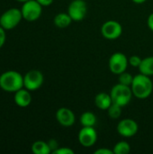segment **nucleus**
<instances>
[{"mask_svg": "<svg viewBox=\"0 0 153 154\" xmlns=\"http://www.w3.org/2000/svg\"><path fill=\"white\" fill-rule=\"evenodd\" d=\"M94 154H114V152L108 148H99L94 152Z\"/></svg>", "mask_w": 153, "mask_h": 154, "instance_id": "nucleus-26", "label": "nucleus"}, {"mask_svg": "<svg viewBox=\"0 0 153 154\" xmlns=\"http://www.w3.org/2000/svg\"><path fill=\"white\" fill-rule=\"evenodd\" d=\"M78 139L83 147H92L97 141V133L94 127L83 126L78 133Z\"/></svg>", "mask_w": 153, "mask_h": 154, "instance_id": "nucleus-11", "label": "nucleus"}, {"mask_svg": "<svg viewBox=\"0 0 153 154\" xmlns=\"http://www.w3.org/2000/svg\"><path fill=\"white\" fill-rule=\"evenodd\" d=\"M122 108H123L122 106L113 103L106 110L108 116L113 120H116V119L120 118V116H122Z\"/></svg>", "mask_w": 153, "mask_h": 154, "instance_id": "nucleus-20", "label": "nucleus"}, {"mask_svg": "<svg viewBox=\"0 0 153 154\" xmlns=\"http://www.w3.org/2000/svg\"><path fill=\"white\" fill-rule=\"evenodd\" d=\"M72 19L69 16V14L68 13H60L57 14L53 19V23L55 24L56 27L58 28H67L70 25V23H72Z\"/></svg>", "mask_w": 153, "mask_h": 154, "instance_id": "nucleus-15", "label": "nucleus"}, {"mask_svg": "<svg viewBox=\"0 0 153 154\" xmlns=\"http://www.w3.org/2000/svg\"><path fill=\"white\" fill-rule=\"evenodd\" d=\"M23 19L28 22L38 20L42 14V5L36 0H28L24 2L21 7Z\"/></svg>", "mask_w": 153, "mask_h": 154, "instance_id": "nucleus-5", "label": "nucleus"}, {"mask_svg": "<svg viewBox=\"0 0 153 154\" xmlns=\"http://www.w3.org/2000/svg\"><path fill=\"white\" fill-rule=\"evenodd\" d=\"M57 122L63 127H71L76 122V116L73 111L68 107H60L55 115Z\"/></svg>", "mask_w": 153, "mask_h": 154, "instance_id": "nucleus-12", "label": "nucleus"}, {"mask_svg": "<svg viewBox=\"0 0 153 154\" xmlns=\"http://www.w3.org/2000/svg\"><path fill=\"white\" fill-rule=\"evenodd\" d=\"M16 1L21 2V3H24V2H26V1H28V0H16Z\"/></svg>", "mask_w": 153, "mask_h": 154, "instance_id": "nucleus-30", "label": "nucleus"}, {"mask_svg": "<svg viewBox=\"0 0 153 154\" xmlns=\"http://www.w3.org/2000/svg\"><path fill=\"white\" fill-rule=\"evenodd\" d=\"M68 14L74 22L82 21L87 14V5L84 0H72L68 7Z\"/></svg>", "mask_w": 153, "mask_h": 154, "instance_id": "nucleus-9", "label": "nucleus"}, {"mask_svg": "<svg viewBox=\"0 0 153 154\" xmlns=\"http://www.w3.org/2000/svg\"><path fill=\"white\" fill-rule=\"evenodd\" d=\"M129 65L128 58L123 52L117 51L111 55L108 61V67L112 73L115 75H119L124 71H126L127 67Z\"/></svg>", "mask_w": 153, "mask_h": 154, "instance_id": "nucleus-6", "label": "nucleus"}, {"mask_svg": "<svg viewBox=\"0 0 153 154\" xmlns=\"http://www.w3.org/2000/svg\"><path fill=\"white\" fill-rule=\"evenodd\" d=\"M140 73L146 76H153V56L146 57L142 60V63L139 67Z\"/></svg>", "mask_w": 153, "mask_h": 154, "instance_id": "nucleus-16", "label": "nucleus"}, {"mask_svg": "<svg viewBox=\"0 0 153 154\" xmlns=\"http://www.w3.org/2000/svg\"><path fill=\"white\" fill-rule=\"evenodd\" d=\"M53 154H74L75 152L69 148V147H59L57 150H55L53 152Z\"/></svg>", "mask_w": 153, "mask_h": 154, "instance_id": "nucleus-23", "label": "nucleus"}, {"mask_svg": "<svg viewBox=\"0 0 153 154\" xmlns=\"http://www.w3.org/2000/svg\"><path fill=\"white\" fill-rule=\"evenodd\" d=\"M79 121H80V124L82 126L94 127L97 122V118L94 113H92L90 111H87L81 115Z\"/></svg>", "mask_w": 153, "mask_h": 154, "instance_id": "nucleus-17", "label": "nucleus"}, {"mask_svg": "<svg viewBox=\"0 0 153 154\" xmlns=\"http://www.w3.org/2000/svg\"><path fill=\"white\" fill-rule=\"evenodd\" d=\"M44 82L43 74L37 69L29 70L23 76V88L29 91H35L39 89Z\"/></svg>", "mask_w": 153, "mask_h": 154, "instance_id": "nucleus-7", "label": "nucleus"}, {"mask_svg": "<svg viewBox=\"0 0 153 154\" xmlns=\"http://www.w3.org/2000/svg\"><path fill=\"white\" fill-rule=\"evenodd\" d=\"M31 150L34 154H50L51 150L48 143L43 141H36L32 144Z\"/></svg>", "mask_w": 153, "mask_h": 154, "instance_id": "nucleus-18", "label": "nucleus"}, {"mask_svg": "<svg viewBox=\"0 0 153 154\" xmlns=\"http://www.w3.org/2000/svg\"><path fill=\"white\" fill-rule=\"evenodd\" d=\"M101 33L106 40L114 41L118 39L123 33V26L121 23L115 20L105 22L101 27Z\"/></svg>", "mask_w": 153, "mask_h": 154, "instance_id": "nucleus-8", "label": "nucleus"}, {"mask_svg": "<svg viewBox=\"0 0 153 154\" xmlns=\"http://www.w3.org/2000/svg\"><path fill=\"white\" fill-rule=\"evenodd\" d=\"M5 40H6V33H5V30L0 26V49L5 45Z\"/></svg>", "mask_w": 153, "mask_h": 154, "instance_id": "nucleus-24", "label": "nucleus"}, {"mask_svg": "<svg viewBox=\"0 0 153 154\" xmlns=\"http://www.w3.org/2000/svg\"><path fill=\"white\" fill-rule=\"evenodd\" d=\"M133 78L132 76V74L124 71L121 74H119V78H118V81L119 83L123 84V85H125V86H129L131 87L132 86V83L133 81Z\"/></svg>", "mask_w": 153, "mask_h": 154, "instance_id": "nucleus-21", "label": "nucleus"}, {"mask_svg": "<svg viewBox=\"0 0 153 154\" xmlns=\"http://www.w3.org/2000/svg\"><path fill=\"white\" fill-rule=\"evenodd\" d=\"M133 96L138 99L148 98L153 91V83L151 77L144 74L135 75L131 86Z\"/></svg>", "mask_w": 153, "mask_h": 154, "instance_id": "nucleus-2", "label": "nucleus"}, {"mask_svg": "<svg viewBox=\"0 0 153 154\" xmlns=\"http://www.w3.org/2000/svg\"><path fill=\"white\" fill-rule=\"evenodd\" d=\"M23 15L21 9L12 7L5 11L0 16V26L5 31L15 28L22 21Z\"/></svg>", "mask_w": 153, "mask_h": 154, "instance_id": "nucleus-4", "label": "nucleus"}, {"mask_svg": "<svg viewBox=\"0 0 153 154\" xmlns=\"http://www.w3.org/2000/svg\"><path fill=\"white\" fill-rule=\"evenodd\" d=\"M142 60L139 56L137 55H133L131 56L129 59H128V61H129V65H131L132 67L133 68H139L141 63H142Z\"/></svg>", "mask_w": 153, "mask_h": 154, "instance_id": "nucleus-22", "label": "nucleus"}, {"mask_svg": "<svg viewBox=\"0 0 153 154\" xmlns=\"http://www.w3.org/2000/svg\"><path fill=\"white\" fill-rule=\"evenodd\" d=\"M39 4H41L42 6H49L50 5L54 0H36Z\"/></svg>", "mask_w": 153, "mask_h": 154, "instance_id": "nucleus-28", "label": "nucleus"}, {"mask_svg": "<svg viewBox=\"0 0 153 154\" xmlns=\"http://www.w3.org/2000/svg\"><path fill=\"white\" fill-rule=\"evenodd\" d=\"M114 154H128L131 152L130 144L125 141L118 142L113 148Z\"/></svg>", "mask_w": 153, "mask_h": 154, "instance_id": "nucleus-19", "label": "nucleus"}, {"mask_svg": "<svg viewBox=\"0 0 153 154\" xmlns=\"http://www.w3.org/2000/svg\"><path fill=\"white\" fill-rule=\"evenodd\" d=\"M133 3H135V4H138V5H141V4H143V3H145L147 0H132Z\"/></svg>", "mask_w": 153, "mask_h": 154, "instance_id": "nucleus-29", "label": "nucleus"}, {"mask_svg": "<svg viewBox=\"0 0 153 154\" xmlns=\"http://www.w3.org/2000/svg\"><path fill=\"white\" fill-rule=\"evenodd\" d=\"M113 104L110 94L106 92H100L95 97V105L101 110H107L108 107Z\"/></svg>", "mask_w": 153, "mask_h": 154, "instance_id": "nucleus-14", "label": "nucleus"}, {"mask_svg": "<svg viewBox=\"0 0 153 154\" xmlns=\"http://www.w3.org/2000/svg\"><path fill=\"white\" fill-rule=\"evenodd\" d=\"M48 144H49V146H50V150H51V153H52L55 150H57V149L60 147L59 143H58L55 139H50V140L48 142Z\"/></svg>", "mask_w": 153, "mask_h": 154, "instance_id": "nucleus-25", "label": "nucleus"}, {"mask_svg": "<svg viewBox=\"0 0 153 154\" xmlns=\"http://www.w3.org/2000/svg\"><path fill=\"white\" fill-rule=\"evenodd\" d=\"M147 24H148V27L150 28V30L153 32V13H151V14L148 16Z\"/></svg>", "mask_w": 153, "mask_h": 154, "instance_id": "nucleus-27", "label": "nucleus"}, {"mask_svg": "<svg viewBox=\"0 0 153 154\" xmlns=\"http://www.w3.org/2000/svg\"><path fill=\"white\" fill-rule=\"evenodd\" d=\"M110 96L112 97L113 103L124 107L131 102L133 94L131 87L118 83L112 88Z\"/></svg>", "mask_w": 153, "mask_h": 154, "instance_id": "nucleus-3", "label": "nucleus"}, {"mask_svg": "<svg viewBox=\"0 0 153 154\" xmlns=\"http://www.w3.org/2000/svg\"><path fill=\"white\" fill-rule=\"evenodd\" d=\"M30 92L31 91H29L25 88H23L18 91H16L14 96V101L15 105L23 108L29 106L32 103V95Z\"/></svg>", "mask_w": 153, "mask_h": 154, "instance_id": "nucleus-13", "label": "nucleus"}, {"mask_svg": "<svg viewBox=\"0 0 153 154\" xmlns=\"http://www.w3.org/2000/svg\"><path fill=\"white\" fill-rule=\"evenodd\" d=\"M116 130L121 136L124 138H130L138 133L139 125L135 120L131 118H124L118 123Z\"/></svg>", "mask_w": 153, "mask_h": 154, "instance_id": "nucleus-10", "label": "nucleus"}, {"mask_svg": "<svg viewBox=\"0 0 153 154\" xmlns=\"http://www.w3.org/2000/svg\"><path fill=\"white\" fill-rule=\"evenodd\" d=\"M23 88V76L15 70H7L0 75V88L5 92L15 93Z\"/></svg>", "mask_w": 153, "mask_h": 154, "instance_id": "nucleus-1", "label": "nucleus"}]
</instances>
